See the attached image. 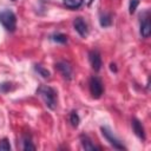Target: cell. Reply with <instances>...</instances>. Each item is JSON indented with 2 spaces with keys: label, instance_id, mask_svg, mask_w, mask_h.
<instances>
[{
  "label": "cell",
  "instance_id": "cell-6",
  "mask_svg": "<svg viewBox=\"0 0 151 151\" xmlns=\"http://www.w3.org/2000/svg\"><path fill=\"white\" fill-rule=\"evenodd\" d=\"M73 26L74 29L79 33V35L81 37H86L88 34V28H87V24L84 21L83 18H76L73 21Z\"/></svg>",
  "mask_w": 151,
  "mask_h": 151
},
{
  "label": "cell",
  "instance_id": "cell-1",
  "mask_svg": "<svg viewBox=\"0 0 151 151\" xmlns=\"http://www.w3.org/2000/svg\"><path fill=\"white\" fill-rule=\"evenodd\" d=\"M38 94L42 98V100L45 101L46 106L51 110H54L57 106V92L46 85H41L38 88Z\"/></svg>",
  "mask_w": 151,
  "mask_h": 151
},
{
  "label": "cell",
  "instance_id": "cell-16",
  "mask_svg": "<svg viewBox=\"0 0 151 151\" xmlns=\"http://www.w3.org/2000/svg\"><path fill=\"white\" fill-rule=\"evenodd\" d=\"M0 150H11V145L7 138H4L0 140Z\"/></svg>",
  "mask_w": 151,
  "mask_h": 151
},
{
  "label": "cell",
  "instance_id": "cell-5",
  "mask_svg": "<svg viewBox=\"0 0 151 151\" xmlns=\"http://www.w3.org/2000/svg\"><path fill=\"white\" fill-rule=\"evenodd\" d=\"M88 60H90V64L94 71L98 72L101 68V57L97 50H92L88 53Z\"/></svg>",
  "mask_w": 151,
  "mask_h": 151
},
{
  "label": "cell",
  "instance_id": "cell-12",
  "mask_svg": "<svg viewBox=\"0 0 151 151\" xmlns=\"http://www.w3.org/2000/svg\"><path fill=\"white\" fill-rule=\"evenodd\" d=\"M84 0H64V5L68 8H78L81 6Z\"/></svg>",
  "mask_w": 151,
  "mask_h": 151
},
{
  "label": "cell",
  "instance_id": "cell-13",
  "mask_svg": "<svg viewBox=\"0 0 151 151\" xmlns=\"http://www.w3.org/2000/svg\"><path fill=\"white\" fill-rule=\"evenodd\" d=\"M51 38H52V40H54L57 42H60V44H65L67 41V37L65 34H63V33H55Z\"/></svg>",
  "mask_w": 151,
  "mask_h": 151
},
{
  "label": "cell",
  "instance_id": "cell-11",
  "mask_svg": "<svg viewBox=\"0 0 151 151\" xmlns=\"http://www.w3.org/2000/svg\"><path fill=\"white\" fill-rule=\"evenodd\" d=\"M99 22H100V25H101L103 27L111 26V24H112V18H111L110 14H107V13H103V14L100 15Z\"/></svg>",
  "mask_w": 151,
  "mask_h": 151
},
{
  "label": "cell",
  "instance_id": "cell-17",
  "mask_svg": "<svg viewBox=\"0 0 151 151\" xmlns=\"http://www.w3.org/2000/svg\"><path fill=\"white\" fill-rule=\"evenodd\" d=\"M24 150H35V146L31 143V140L29 139H27V138H25L24 139Z\"/></svg>",
  "mask_w": 151,
  "mask_h": 151
},
{
  "label": "cell",
  "instance_id": "cell-9",
  "mask_svg": "<svg viewBox=\"0 0 151 151\" xmlns=\"http://www.w3.org/2000/svg\"><path fill=\"white\" fill-rule=\"evenodd\" d=\"M132 127H133V131L134 133L142 138V139H145V132H144V127L142 125V123L138 120V119H133L132 120Z\"/></svg>",
  "mask_w": 151,
  "mask_h": 151
},
{
  "label": "cell",
  "instance_id": "cell-3",
  "mask_svg": "<svg viewBox=\"0 0 151 151\" xmlns=\"http://www.w3.org/2000/svg\"><path fill=\"white\" fill-rule=\"evenodd\" d=\"M88 85H90V92H91L92 97L93 98H100L101 94H103V91H104L101 80L98 77H92L90 79Z\"/></svg>",
  "mask_w": 151,
  "mask_h": 151
},
{
  "label": "cell",
  "instance_id": "cell-20",
  "mask_svg": "<svg viewBox=\"0 0 151 151\" xmlns=\"http://www.w3.org/2000/svg\"><path fill=\"white\" fill-rule=\"evenodd\" d=\"M13 1H15V0H13Z\"/></svg>",
  "mask_w": 151,
  "mask_h": 151
},
{
  "label": "cell",
  "instance_id": "cell-4",
  "mask_svg": "<svg viewBox=\"0 0 151 151\" xmlns=\"http://www.w3.org/2000/svg\"><path fill=\"white\" fill-rule=\"evenodd\" d=\"M101 133H103V136L106 138V140H107L113 147H116V149H118V150H125V146L112 134V132H111L107 127H101Z\"/></svg>",
  "mask_w": 151,
  "mask_h": 151
},
{
  "label": "cell",
  "instance_id": "cell-15",
  "mask_svg": "<svg viewBox=\"0 0 151 151\" xmlns=\"http://www.w3.org/2000/svg\"><path fill=\"white\" fill-rule=\"evenodd\" d=\"M35 71L41 76V77H44V78H48L50 76H51V73H50V71H47L46 68H44L42 66H40V65H35Z\"/></svg>",
  "mask_w": 151,
  "mask_h": 151
},
{
  "label": "cell",
  "instance_id": "cell-19",
  "mask_svg": "<svg viewBox=\"0 0 151 151\" xmlns=\"http://www.w3.org/2000/svg\"><path fill=\"white\" fill-rule=\"evenodd\" d=\"M110 66H111V70H112V71H114V72L117 71V68H116V65H114V64H111Z\"/></svg>",
  "mask_w": 151,
  "mask_h": 151
},
{
  "label": "cell",
  "instance_id": "cell-2",
  "mask_svg": "<svg viewBox=\"0 0 151 151\" xmlns=\"http://www.w3.org/2000/svg\"><path fill=\"white\" fill-rule=\"evenodd\" d=\"M0 22L7 31L14 32L15 27H17V17L12 11L5 9V11L0 12Z\"/></svg>",
  "mask_w": 151,
  "mask_h": 151
},
{
  "label": "cell",
  "instance_id": "cell-18",
  "mask_svg": "<svg viewBox=\"0 0 151 151\" xmlns=\"http://www.w3.org/2000/svg\"><path fill=\"white\" fill-rule=\"evenodd\" d=\"M138 4H139V0H131V1H130V13H131V14L136 12Z\"/></svg>",
  "mask_w": 151,
  "mask_h": 151
},
{
  "label": "cell",
  "instance_id": "cell-8",
  "mask_svg": "<svg viewBox=\"0 0 151 151\" xmlns=\"http://www.w3.org/2000/svg\"><path fill=\"white\" fill-rule=\"evenodd\" d=\"M151 33V24H150V18L146 17L142 24H140V34L143 38H147Z\"/></svg>",
  "mask_w": 151,
  "mask_h": 151
},
{
  "label": "cell",
  "instance_id": "cell-14",
  "mask_svg": "<svg viewBox=\"0 0 151 151\" xmlns=\"http://www.w3.org/2000/svg\"><path fill=\"white\" fill-rule=\"evenodd\" d=\"M70 122H71L72 126H74V127H77L79 125L80 119H79V116H78V113L76 111H72L71 112V114H70Z\"/></svg>",
  "mask_w": 151,
  "mask_h": 151
},
{
  "label": "cell",
  "instance_id": "cell-7",
  "mask_svg": "<svg viewBox=\"0 0 151 151\" xmlns=\"http://www.w3.org/2000/svg\"><path fill=\"white\" fill-rule=\"evenodd\" d=\"M55 67H57V70L61 73V76H63L65 79L70 80V79L72 78V68H71V66H70L67 63L60 61V63H58V64L55 65Z\"/></svg>",
  "mask_w": 151,
  "mask_h": 151
},
{
  "label": "cell",
  "instance_id": "cell-10",
  "mask_svg": "<svg viewBox=\"0 0 151 151\" xmlns=\"http://www.w3.org/2000/svg\"><path fill=\"white\" fill-rule=\"evenodd\" d=\"M80 140H81V145H83V147L85 149V150H97L98 147L92 143V140L87 137V136H81L80 137Z\"/></svg>",
  "mask_w": 151,
  "mask_h": 151
}]
</instances>
